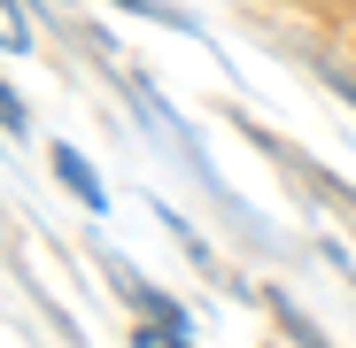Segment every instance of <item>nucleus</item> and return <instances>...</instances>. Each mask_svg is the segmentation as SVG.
Returning a JSON list of instances; mask_svg holds the SVG:
<instances>
[{
	"instance_id": "obj_3",
	"label": "nucleus",
	"mask_w": 356,
	"mask_h": 348,
	"mask_svg": "<svg viewBox=\"0 0 356 348\" xmlns=\"http://www.w3.org/2000/svg\"><path fill=\"white\" fill-rule=\"evenodd\" d=\"M310 348H318V340H310Z\"/></svg>"
},
{
	"instance_id": "obj_2",
	"label": "nucleus",
	"mask_w": 356,
	"mask_h": 348,
	"mask_svg": "<svg viewBox=\"0 0 356 348\" xmlns=\"http://www.w3.org/2000/svg\"><path fill=\"white\" fill-rule=\"evenodd\" d=\"M140 348H186V325H163V333L147 325V333H140Z\"/></svg>"
},
{
	"instance_id": "obj_1",
	"label": "nucleus",
	"mask_w": 356,
	"mask_h": 348,
	"mask_svg": "<svg viewBox=\"0 0 356 348\" xmlns=\"http://www.w3.org/2000/svg\"><path fill=\"white\" fill-rule=\"evenodd\" d=\"M54 179H63V186H70V194H78L86 209H101V201H108V194H101V179H93V170H86V163H78L70 147H54Z\"/></svg>"
}]
</instances>
